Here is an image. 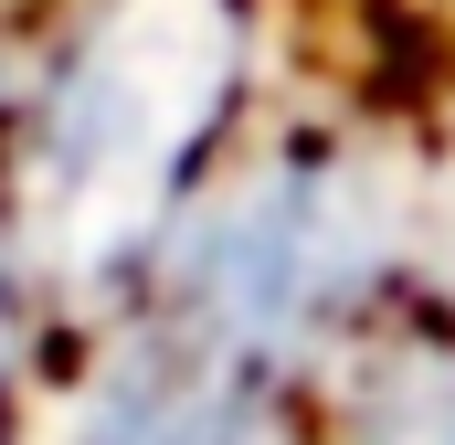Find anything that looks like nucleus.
I'll return each instance as SVG.
<instances>
[{"instance_id": "1", "label": "nucleus", "mask_w": 455, "mask_h": 445, "mask_svg": "<svg viewBox=\"0 0 455 445\" xmlns=\"http://www.w3.org/2000/svg\"><path fill=\"white\" fill-rule=\"evenodd\" d=\"M243 96L233 0H107L53 43L21 127V255L32 276L148 265Z\"/></svg>"}, {"instance_id": "2", "label": "nucleus", "mask_w": 455, "mask_h": 445, "mask_svg": "<svg viewBox=\"0 0 455 445\" xmlns=\"http://www.w3.org/2000/svg\"><path fill=\"white\" fill-rule=\"evenodd\" d=\"M85 445H297V425L275 414V392L223 382L180 339H148L107 392H96Z\"/></svg>"}]
</instances>
